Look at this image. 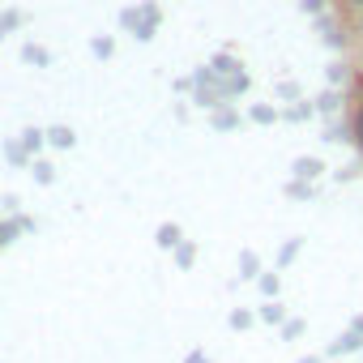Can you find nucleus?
<instances>
[{"label": "nucleus", "instance_id": "nucleus-2", "mask_svg": "<svg viewBox=\"0 0 363 363\" xmlns=\"http://www.w3.org/2000/svg\"><path fill=\"white\" fill-rule=\"evenodd\" d=\"M354 5H363V0H354Z\"/></svg>", "mask_w": 363, "mask_h": 363}, {"label": "nucleus", "instance_id": "nucleus-1", "mask_svg": "<svg viewBox=\"0 0 363 363\" xmlns=\"http://www.w3.org/2000/svg\"><path fill=\"white\" fill-rule=\"evenodd\" d=\"M359 145H363V111H359Z\"/></svg>", "mask_w": 363, "mask_h": 363}]
</instances>
